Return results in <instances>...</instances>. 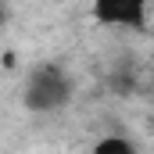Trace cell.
<instances>
[{"label": "cell", "mask_w": 154, "mask_h": 154, "mask_svg": "<svg viewBox=\"0 0 154 154\" xmlns=\"http://www.w3.org/2000/svg\"><path fill=\"white\" fill-rule=\"evenodd\" d=\"M72 100V79L65 75L57 65H39L25 82V108L36 115H50L61 111Z\"/></svg>", "instance_id": "obj_1"}, {"label": "cell", "mask_w": 154, "mask_h": 154, "mask_svg": "<svg viewBox=\"0 0 154 154\" xmlns=\"http://www.w3.org/2000/svg\"><path fill=\"white\" fill-rule=\"evenodd\" d=\"M90 14L97 25L118 29V32H136L147 25L151 0H90Z\"/></svg>", "instance_id": "obj_2"}, {"label": "cell", "mask_w": 154, "mask_h": 154, "mask_svg": "<svg viewBox=\"0 0 154 154\" xmlns=\"http://www.w3.org/2000/svg\"><path fill=\"white\" fill-rule=\"evenodd\" d=\"M90 154H140L136 151V143L129 140V136H122V133H108V136H100L97 143H93V151Z\"/></svg>", "instance_id": "obj_3"}]
</instances>
